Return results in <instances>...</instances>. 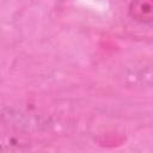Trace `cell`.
Masks as SVG:
<instances>
[{
	"instance_id": "6da1fadb",
	"label": "cell",
	"mask_w": 153,
	"mask_h": 153,
	"mask_svg": "<svg viewBox=\"0 0 153 153\" xmlns=\"http://www.w3.org/2000/svg\"><path fill=\"white\" fill-rule=\"evenodd\" d=\"M128 16L140 24H153V0H130Z\"/></svg>"
},
{
	"instance_id": "7a4b0ae2",
	"label": "cell",
	"mask_w": 153,
	"mask_h": 153,
	"mask_svg": "<svg viewBox=\"0 0 153 153\" xmlns=\"http://www.w3.org/2000/svg\"><path fill=\"white\" fill-rule=\"evenodd\" d=\"M139 79L142 80V81L145 80L148 85H151V86L153 87V68H148V69H146V71L140 72Z\"/></svg>"
}]
</instances>
